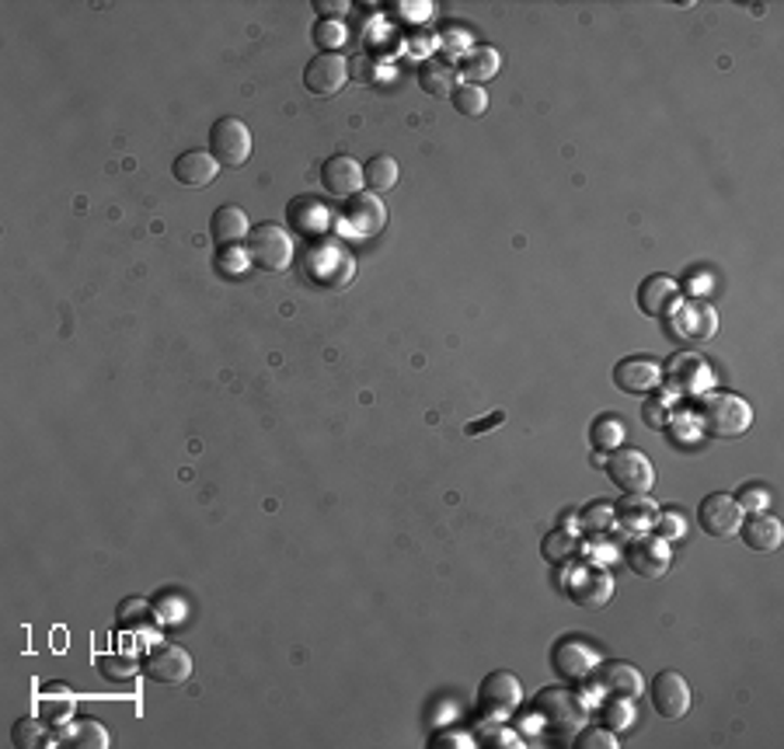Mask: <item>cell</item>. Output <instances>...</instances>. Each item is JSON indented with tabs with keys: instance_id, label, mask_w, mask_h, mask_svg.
<instances>
[{
	"instance_id": "cell-18",
	"label": "cell",
	"mask_w": 784,
	"mask_h": 749,
	"mask_svg": "<svg viewBox=\"0 0 784 749\" xmlns=\"http://www.w3.org/2000/svg\"><path fill=\"white\" fill-rule=\"evenodd\" d=\"M593 680L599 690L607 697H617V701H635L645 690V676L631 662H599L593 670Z\"/></svg>"
},
{
	"instance_id": "cell-36",
	"label": "cell",
	"mask_w": 784,
	"mask_h": 749,
	"mask_svg": "<svg viewBox=\"0 0 784 749\" xmlns=\"http://www.w3.org/2000/svg\"><path fill=\"white\" fill-rule=\"evenodd\" d=\"M572 749H621V739L610 728H582L579 739H572Z\"/></svg>"
},
{
	"instance_id": "cell-34",
	"label": "cell",
	"mask_w": 784,
	"mask_h": 749,
	"mask_svg": "<svg viewBox=\"0 0 784 749\" xmlns=\"http://www.w3.org/2000/svg\"><path fill=\"white\" fill-rule=\"evenodd\" d=\"M11 742L18 746V749H39L46 746V725L42 719H31V714H25V719H18L11 725Z\"/></svg>"
},
{
	"instance_id": "cell-33",
	"label": "cell",
	"mask_w": 784,
	"mask_h": 749,
	"mask_svg": "<svg viewBox=\"0 0 784 749\" xmlns=\"http://www.w3.org/2000/svg\"><path fill=\"white\" fill-rule=\"evenodd\" d=\"M115 621H119L123 631H143V627L154 624V613H150L147 599L129 596V599H123V604H119V610H115Z\"/></svg>"
},
{
	"instance_id": "cell-20",
	"label": "cell",
	"mask_w": 784,
	"mask_h": 749,
	"mask_svg": "<svg viewBox=\"0 0 784 749\" xmlns=\"http://www.w3.org/2000/svg\"><path fill=\"white\" fill-rule=\"evenodd\" d=\"M345 203H349L345 206V224L359 238H377L383 230V224H388V210H383L380 195H374V192H359L353 199H345Z\"/></svg>"
},
{
	"instance_id": "cell-27",
	"label": "cell",
	"mask_w": 784,
	"mask_h": 749,
	"mask_svg": "<svg viewBox=\"0 0 784 749\" xmlns=\"http://www.w3.org/2000/svg\"><path fill=\"white\" fill-rule=\"evenodd\" d=\"M112 736H109V728L102 722H94V719H80L71 725V732L60 739V746L66 749H109Z\"/></svg>"
},
{
	"instance_id": "cell-23",
	"label": "cell",
	"mask_w": 784,
	"mask_h": 749,
	"mask_svg": "<svg viewBox=\"0 0 784 749\" xmlns=\"http://www.w3.org/2000/svg\"><path fill=\"white\" fill-rule=\"evenodd\" d=\"M252 234V220H248V213L233 203H224L216 206L213 216H210V238L220 244V247H233L238 241H248Z\"/></svg>"
},
{
	"instance_id": "cell-5",
	"label": "cell",
	"mask_w": 784,
	"mask_h": 749,
	"mask_svg": "<svg viewBox=\"0 0 784 749\" xmlns=\"http://www.w3.org/2000/svg\"><path fill=\"white\" fill-rule=\"evenodd\" d=\"M252 150H255V137L238 115H224V119H216L210 126V154L220 168H241V164L252 157Z\"/></svg>"
},
{
	"instance_id": "cell-13",
	"label": "cell",
	"mask_w": 784,
	"mask_h": 749,
	"mask_svg": "<svg viewBox=\"0 0 784 749\" xmlns=\"http://www.w3.org/2000/svg\"><path fill=\"white\" fill-rule=\"evenodd\" d=\"M349 85V60L342 53H318L304 66V88L314 98H336Z\"/></svg>"
},
{
	"instance_id": "cell-7",
	"label": "cell",
	"mask_w": 784,
	"mask_h": 749,
	"mask_svg": "<svg viewBox=\"0 0 784 749\" xmlns=\"http://www.w3.org/2000/svg\"><path fill=\"white\" fill-rule=\"evenodd\" d=\"M478 711L485 719H509V714L523 704V684L516 673L495 670L478 684V697H475Z\"/></svg>"
},
{
	"instance_id": "cell-17",
	"label": "cell",
	"mask_w": 784,
	"mask_h": 749,
	"mask_svg": "<svg viewBox=\"0 0 784 749\" xmlns=\"http://www.w3.org/2000/svg\"><path fill=\"white\" fill-rule=\"evenodd\" d=\"M321 189L331 195V199H353L359 195L366 186H363V164L349 154H331L325 164H321Z\"/></svg>"
},
{
	"instance_id": "cell-1",
	"label": "cell",
	"mask_w": 784,
	"mask_h": 749,
	"mask_svg": "<svg viewBox=\"0 0 784 749\" xmlns=\"http://www.w3.org/2000/svg\"><path fill=\"white\" fill-rule=\"evenodd\" d=\"M697 419L705 436L711 440H739L754 426V408H749L746 397L729 394V391H711L700 397Z\"/></svg>"
},
{
	"instance_id": "cell-28",
	"label": "cell",
	"mask_w": 784,
	"mask_h": 749,
	"mask_svg": "<svg viewBox=\"0 0 784 749\" xmlns=\"http://www.w3.org/2000/svg\"><path fill=\"white\" fill-rule=\"evenodd\" d=\"M419 88L429 98H450L457 91V71H454V66L440 63V60H429V63H422V71H419Z\"/></svg>"
},
{
	"instance_id": "cell-30",
	"label": "cell",
	"mask_w": 784,
	"mask_h": 749,
	"mask_svg": "<svg viewBox=\"0 0 784 749\" xmlns=\"http://www.w3.org/2000/svg\"><path fill=\"white\" fill-rule=\"evenodd\" d=\"M579 541H576V534H569V530H552V534L544 537V544H541V555H544V561H552V564H569L576 555H579Z\"/></svg>"
},
{
	"instance_id": "cell-25",
	"label": "cell",
	"mask_w": 784,
	"mask_h": 749,
	"mask_svg": "<svg viewBox=\"0 0 784 749\" xmlns=\"http://www.w3.org/2000/svg\"><path fill=\"white\" fill-rule=\"evenodd\" d=\"M397 178H402V168H397V161L391 154H374L363 164V186L374 195L391 192L397 186Z\"/></svg>"
},
{
	"instance_id": "cell-6",
	"label": "cell",
	"mask_w": 784,
	"mask_h": 749,
	"mask_svg": "<svg viewBox=\"0 0 784 749\" xmlns=\"http://www.w3.org/2000/svg\"><path fill=\"white\" fill-rule=\"evenodd\" d=\"M140 662H143V676L150 684H161V687H181V684H189V676H192V656L172 642H154Z\"/></svg>"
},
{
	"instance_id": "cell-15",
	"label": "cell",
	"mask_w": 784,
	"mask_h": 749,
	"mask_svg": "<svg viewBox=\"0 0 784 749\" xmlns=\"http://www.w3.org/2000/svg\"><path fill=\"white\" fill-rule=\"evenodd\" d=\"M596 665H599L596 648L586 645V642H579V638H561V642H555V648H552V670H555L561 680H569V684L590 680Z\"/></svg>"
},
{
	"instance_id": "cell-9",
	"label": "cell",
	"mask_w": 784,
	"mask_h": 749,
	"mask_svg": "<svg viewBox=\"0 0 784 749\" xmlns=\"http://www.w3.org/2000/svg\"><path fill=\"white\" fill-rule=\"evenodd\" d=\"M533 711L558 732H572L586 719V704H582V697L572 687H544L533 697Z\"/></svg>"
},
{
	"instance_id": "cell-43",
	"label": "cell",
	"mask_w": 784,
	"mask_h": 749,
	"mask_svg": "<svg viewBox=\"0 0 784 749\" xmlns=\"http://www.w3.org/2000/svg\"><path fill=\"white\" fill-rule=\"evenodd\" d=\"M645 419L653 422V426H662V408H653V411L645 415Z\"/></svg>"
},
{
	"instance_id": "cell-42",
	"label": "cell",
	"mask_w": 784,
	"mask_h": 749,
	"mask_svg": "<svg viewBox=\"0 0 784 749\" xmlns=\"http://www.w3.org/2000/svg\"><path fill=\"white\" fill-rule=\"evenodd\" d=\"M498 422H503V415H492V419L489 422H475V426H467V436H481V429H485V426H498Z\"/></svg>"
},
{
	"instance_id": "cell-3",
	"label": "cell",
	"mask_w": 784,
	"mask_h": 749,
	"mask_svg": "<svg viewBox=\"0 0 784 749\" xmlns=\"http://www.w3.org/2000/svg\"><path fill=\"white\" fill-rule=\"evenodd\" d=\"M604 471L624 495H648L656 488V468L642 449L635 446H617L604 457Z\"/></svg>"
},
{
	"instance_id": "cell-26",
	"label": "cell",
	"mask_w": 784,
	"mask_h": 749,
	"mask_svg": "<svg viewBox=\"0 0 784 749\" xmlns=\"http://www.w3.org/2000/svg\"><path fill=\"white\" fill-rule=\"evenodd\" d=\"M457 74L467 77V85H478L481 88V80H492L498 74V53L492 46H475V49H467L460 66H457Z\"/></svg>"
},
{
	"instance_id": "cell-29",
	"label": "cell",
	"mask_w": 784,
	"mask_h": 749,
	"mask_svg": "<svg viewBox=\"0 0 784 749\" xmlns=\"http://www.w3.org/2000/svg\"><path fill=\"white\" fill-rule=\"evenodd\" d=\"M624 436H628V429H624L621 419H617V415H599V419L593 422V429H590V440L596 446V454H610V449H617L624 443Z\"/></svg>"
},
{
	"instance_id": "cell-39",
	"label": "cell",
	"mask_w": 784,
	"mask_h": 749,
	"mask_svg": "<svg viewBox=\"0 0 784 749\" xmlns=\"http://www.w3.org/2000/svg\"><path fill=\"white\" fill-rule=\"evenodd\" d=\"M314 11L321 14V22H342V14L349 11V4H345V0H318Z\"/></svg>"
},
{
	"instance_id": "cell-24",
	"label": "cell",
	"mask_w": 784,
	"mask_h": 749,
	"mask_svg": "<svg viewBox=\"0 0 784 749\" xmlns=\"http://www.w3.org/2000/svg\"><path fill=\"white\" fill-rule=\"evenodd\" d=\"M659 506L653 503V495H624L614 506V520L621 523L628 534H648L656 526Z\"/></svg>"
},
{
	"instance_id": "cell-35",
	"label": "cell",
	"mask_w": 784,
	"mask_h": 749,
	"mask_svg": "<svg viewBox=\"0 0 784 749\" xmlns=\"http://www.w3.org/2000/svg\"><path fill=\"white\" fill-rule=\"evenodd\" d=\"M345 25L342 22H318L314 25V42L321 46V53H339L345 46Z\"/></svg>"
},
{
	"instance_id": "cell-31",
	"label": "cell",
	"mask_w": 784,
	"mask_h": 749,
	"mask_svg": "<svg viewBox=\"0 0 784 749\" xmlns=\"http://www.w3.org/2000/svg\"><path fill=\"white\" fill-rule=\"evenodd\" d=\"M98 673H102L105 680H132V676H140L143 673V662L140 659H132V656H123V652H105V656H98Z\"/></svg>"
},
{
	"instance_id": "cell-2",
	"label": "cell",
	"mask_w": 784,
	"mask_h": 749,
	"mask_svg": "<svg viewBox=\"0 0 784 749\" xmlns=\"http://www.w3.org/2000/svg\"><path fill=\"white\" fill-rule=\"evenodd\" d=\"M248 262L262 272H287L293 262V238L282 224H258L244 241Z\"/></svg>"
},
{
	"instance_id": "cell-32",
	"label": "cell",
	"mask_w": 784,
	"mask_h": 749,
	"mask_svg": "<svg viewBox=\"0 0 784 749\" xmlns=\"http://www.w3.org/2000/svg\"><path fill=\"white\" fill-rule=\"evenodd\" d=\"M450 102H454V109L460 112V115H467V119H478V115H485V109H489V94H485V88H478V85H457V91L450 94Z\"/></svg>"
},
{
	"instance_id": "cell-14",
	"label": "cell",
	"mask_w": 784,
	"mask_h": 749,
	"mask_svg": "<svg viewBox=\"0 0 784 749\" xmlns=\"http://www.w3.org/2000/svg\"><path fill=\"white\" fill-rule=\"evenodd\" d=\"M648 697H653V711L659 719H683L691 711V684L673 670H662L653 676V687H648Z\"/></svg>"
},
{
	"instance_id": "cell-8",
	"label": "cell",
	"mask_w": 784,
	"mask_h": 749,
	"mask_svg": "<svg viewBox=\"0 0 784 749\" xmlns=\"http://www.w3.org/2000/svg\"><path fill=\"white\" fill-rule=\"evenodd\" d=\"M711 366L708 359L694 353V348H680L662 366V384H670V391L683 394V397H694L700 391L711 388Z\"/></svg>"
},
{
	"instance_id": "cell-4",
	"label": "cell",
	"mask_w": 784,
	"mask_h": 749,
	"mask_svg": "<svg viewBox=\"0 0 784 749\" xmlns=\"http://www.w3.org/2000/svg\"><path fill=\"white\" fill-rule=\"evenodd\" d=\"M666 318H670V325H666L670 339L687 348L715 339V331H719V310L705 304V300H680Z\"/></svg>"
},
{
	"instance_id": "cell-41",
	"label": "cell",
	"mask_w": 784,
	"mask_h": 749,
	"mask_svg": "<svg viewBox=\"0 0 784 749\" xmlns=\"http://www.w3.org/2000/svg\"><path fill=\"white\" fill-rule=\"evenodd\" d=\"M610 506H596L593 512L586 509V516H582V523H586V526H593V530H604L607 523H610Z\"/></svg>"
},
{
	"instance_id": "cell-38",
	"label": "cell",
	"mask_w": 784,
	"mask_h": 749,
	"mask_svg": "<svg viewBox=\"0 0 784 749\" xmlns=\"http://www.w3.org/2000/svg\"><path fill=\"white\" fill-rule=\"evenodd\" d=\"M604 722H607V728H621L628 722V701L610 697V704L604 708Z\"/></svg>"
},
{
	"instance_id": "cell-21",
	"label": "cell",
	"mask_w": 784,
	"mask_h": 749,
	"mask_svg": "<svg viewBox=\"0 0 784 749\" xmlns=\"http://www.w3.org/2000/svg\"><path fill=\"white\" fill-rule=\"evenodd\" d=\"M676 304H680L676 279L662 276V272L642 279V287H638V310L645 314V318H666V314H670Z\"/></svg>"
},
{
	"instance_id": "cell-16",
	"label": "cell",
	"mask_w": 784,
	"mask_h": 749,
	"mask_svg": "<svg viewBox=\"0 0 784 749\" xmlns=\"http://www.w3.org/2000/svg\"><path fill=\"white\" fill-rule=\"evenodd\" d=\"M614 384L624 394H653L656 388H662V366L653 356H624L614 366Z\"/></svg>"
},
{
	"instance_id": "cell-11",
	"label": "cell",
	"mask_w": 784,
	"mask_h": 749,
	"mask_svg": "<svg viewBox=\"0 0 784 749\" xmlns=\"http://www.w3.org/2000/svg\"><path fill=\"white\" fill-rule=\"evenodd\" d=\"M565 593H569L579 607L586 610H599L610 604L614 596V575L599 564H582L569 579H565Z\"/></svg>"
},
{
	"instance_id": "cell-40",
	"label": "cell",
	"mask_w": 784,
	"mask_h": 749,
	"mask_svg": "<svg viewBox=\"0 0 784 749\" xmlns=\"http://www.w3.org/2000/svg\"><path fill=\"white\" fill-rule=\"evenodd\" d=\"M736 503H739V509H743V512H746V509H749V512H757V509L767 503V495H763L757 485H746V488H743V495L736 498Z\"/></svg>"
},
{
	"instance_id": "cell-22",
	"label": "cell",
	"mask_w": 784,
	"mask_h": 749,
	"mask_svg": "<svg viewBox=\"0 0 784 749\" xmlns=\"http://www.w3.org/2000/svg\"><path fill=\"white\" fill-rule=\"evenodd\" d=\"M172 175L178 186H186V189H206L216 181V175H220V164L213 161L210 150H186V154L175 157Z\"/></svg>"
},
{
	"instance_id": "cell-19",
	"label": "cell",
	"mask_w": 784,
	"mask_h": 749,
	"mask_svg": "<svg viewBox=\"0 0 784 749\" xmlns=\"http://www.w3.org/2000/svg\"><path fill=\"white\" fill-rule=\"evenodd\" d=\"M736 534H743V544L749 547V551H760V555H771L781 547L784 541V526L774 512H767V509H757V512H749L746 520L739 523Z\"/></svg>"
},
{
	"instance_id": "cell-10",
	"label": "cell",
	"mask_w": 784,
	"mask_h": 749,
	"mask_svg": "<svg viewBox=\"0 0 784 749\" xmlns=\"http://www.w3.org/2000/svg\"><path fill=\"white\" fill-rule=\"evenodd\" d=\"M743 523V509L736 503V495L729 492H711L697 503V526L705 530L708 537L725 541L739 530Z\"/></svg>"
},
{
	"instance_id": "cell-12",
	"label": "cell",
	"mask_w": 784,
	"mask_h": 749,
	"mask_svg": "<svg viewBox=\"0 0 784 749\" xmlns=\"http://www.w3.org/2000/svg\"><path fill=\"white\" fill-rule=\"evenodd\" d=\"M624 561H628V569L635 575L659 579V575L670 572L673 551H670V544H666L662 537H656V534H635V541L624 547Z\"/></svg>"
},
{
	"instance_id": "cell-37",
	"label": "cell",
	"mask_w": 784,
	"mask_h": 749,
	"mask_svg": "<svg viewBox=\"0 0 784 749\" xmlns=\"http://www.w3.org/2000/svg\"><path fill=\"white\" fill-rule=\"evenodd\" d=\"M656 537H662L666 544L676 541V537H683V520H680V512H676V509L659 512V516H656Z\"/></svg>"
}]
</instances>
